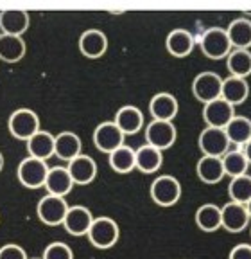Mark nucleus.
<instances>
[{
	"label": "nucleus",
	"instance_id": "29",
	"mask_svg": "<svg viewBox=\"0 0 251 259\" xmlns=\"http://www.w3.org/2000/svg\"><path fill=\"white\" fill-rule=\"evenodd\" d=\"M226 67L230 76L244 77L251 74V51L249 49H233L226 58Z\"/></svg>",
	"mask_w": 251,
	"mask_h": 259
},
{
	"label": "nucleus",
	"instance_id": "16",
	"mask_svg": "<svg viewBox=\"0 0 251 259\" xmlns=\"http://www.w3.org/2000/svg\"><path fill=\"white\" fill-rule=\"evenodd\" d=\"M67 167H69L74 184H77V186H88V184L93 182L95 177H97V164H95L93 158L88 157V155L81 153L79 157L70 160Z\"/></svg>",
	"mask_w": 251,
	"mask_h": 259
},
{
	"label": "nucleus",
	"instance_id": "8",
	"mask_svg": "<svg viewBox=\"0 0 251 259\" xmlns=\"http://www.w3.org/2000/svg\"><path fill=\"white\" fill-rule=\"evenodd\" d=\"M199 150L207 157L223 158L231 150V142L226 135V130L207 126L199 135Z\"/></svg>",
	"mask_w": 251,
	"mask_h": 259
},
{
	"label": "nucleus",
	"instance_id": "27",
	"mask_svg": "<svg viewBox=\"0 0 251 259\" xmlns=\"http://www.w3.org/2000/svg\"><path fill=\"white\" fill-rule=\"evenodd\" d=\"M228 38L233 49H251V20L237 18L226 27Z\"/></svg>",
	"mask_w": 251,
	"mask_h": 259
},
{
	"label": "nucleus",
	"instance_id": "12",
	"mask_svg": "<svg viewBox=\"0 0 251 259\" xmlns=\"http://www.w3.org/2000/svg\"><path fill=\"white\" fill-rule=\"evenodd\" d=\"M223 210V229L231 234H237V232H242L244 229L251 225V218L247 214L246 205L237 202H228L221 207Z\"/></svg>",
	"mask_w": 251,
	"mask_h": 259
},
{
	"label": "nucleus",
	"instance_id": "6",
	"mask_svg": "<svg viewBox=\"0 0 251 259\" xmlns=\"http://www.w3.org/2000/svg\"><path fill=\"white\" fill-rule=\"evenodd\" d=\"M221 92H223V77L217 72H212V70L199 72L192 81V94L203 105L219 99Z\"/></svg>",
	"mask_w": 251,
	"mask_h": 259
},
{
	"label": "nucleus",
	"instance_id": "7",
	"mask_svg": "<svg viewBox=\"0 0 251 259\" xmlns=\"http://www.w3.org/2000/svg\"><path fill=\"white\" fill-rule=\"evenodd\" d=\"M8 128L13 137L20 139V141H29V139L40 132V119L38 113L29 108H20L11 113L8 121Z\"/></svg>",
	"mask_w": 251,
	"mask_h": 259
},
{
	"label": "nucleus",
	"instance_id": "4",
	"mask_svg": "<svg viewBox=\"0 0 251 259\" xmlns=\"http://www.w3.org/2000/svg\"><path fill=\"white\" fill-rule=\"evenodd\" d=\"M50 167L47 166V162L40 160V158L27 157L20 162L18 166V180L22 186H25L27 189H38V187H45L47 182V175H49Z\"/></svg>",
	"mask_w": 251,
	"mask_h": 259
},
{
	"label": "nucleus",
	"instance_id": "40",
	"mask_svg": "<svg viewBox=\"0 0 251 259\" xmlns=\"http://www.w3.org/2000/svg\"><path fill=\"white\" fill-rule=\"evenodd\" d=\"M249 234H251V227H249Z\"/></svg>",
	"mask_w": 251,
	"mask_h": 259
},
{
	"label": "nucleus",
	"instance_id": "2",
	"mask_svg": "<svg viewBox=\"0 0 251 259\" xmlns=\"http://www.w3.org/2000/svg\"><path fill=\"white\" fill-rule=\"evenodd\" d=\"M149 194L160 207H172L181 198V184L172 175H160L151 184Z\"/></svg>",
	"mask_w": 251,
	"mask_h": 259
},
{
	"label": "nucleus",
	"instance_id": "10",
	"mask_svg": "<svg viewBox=\"0 0 251 259\" xmlns=\"http://www.w3.org/2000/svg\"><path fill=\"white\" fill-rule=\"evenodd\" d=\"M146 141L149 146L160 151H165L172 148L176 142V126L170 121H153L146 126Z\"/></svg>",
	"mask_w": 251,
	"mask_h": 259
},
{
	"label": "nucleus",
	"instance_id": "26",
	"mask_svg": "<svg viewBox=\"0 0 251 259\" xmlns=\"http://www.w3.org/2000/svg\"><path fill=\"white\" fill-rule=\"evenodd\" d=\"M25 56V41L22 36L0 32V60L6 63H17Z\"/></svg>",
	"mask_w": 251,
	"mask_h": 259
},
{
	"label": "nucleus",
	"instance_id": "36",
	"mask_svg": "<svg viewBox=\"0 0 251 259\" xmlns=\"http://www.w3.org/2000/svg\"><path fill=\"white\" fill-rule=\"evenodd\" d=\"M228 259H251V245L249 243H239L228 254Z\"/></svg>",
	"mask_w": 251,
	"mask_h": 259
},
{
	"label": "nucleus",
	"instance_id": "19",
	"mask_svg": "<svg viewBox=\"0 0 251 259\" xmlns=\"http://www.w3.org/2000/svg\"><path fill=\"white\" fill-rule=\"evenodd\" d=\"M196 173H198L199 180H201L203 184H208V186L219 184L226 177V175H224V167H223V158L207 157V155H203L198 160Z\"/></svg>",
	"mask_w": 251,
	"mask_h": 259
},
{
	"label": "nucleus",
	"instance_id": "35",
	"mask_svg": "<svg viewBox=\"0 0 251 259\" xmlns=\"http://www.w3.org/2000/svg\"><path fill=\"white\" fill-rule=\"evenodd\" d=\"M0 259H29L25 250L20 245H15V243H8L0 248Z\"/></svg>",
	"mask_w": 251,
	"mask_h": 259
},
{
	"label": "nucleus",
	"instance_id": "25",
	"mask_svg": "<svg viewBox=\"0 0 251 259\" xmlns=\"http://www.w3.org/2000/svg\"><path fill=\"white\" fill-rule=\"evenodd\" d=\"M83 142L79 139V135H76L74 132H61L56 135V157L61 160H74L76 157L81 155Z\"/></svg>",
	"mask_w": 251,
	"mask_h": 259
},
{
	"label": "nucleus",
	"instance_id": "34",
	"mask_svg": "<svg viewBox=\"0 0 251 259\" xmlns=\"http://www.w3.org/2000/svg\"><path fill=\"white\" fill-rule=\"evenodd\" d=\"M41 259H74V252L67 243L54 241V243H50V245H47Z\"/></svg>",
	"mask_w": 251,
	"mask_h": 259
},
{
	"label": "nucleus",
	"instance_id": "38",
	"mask_svg": "<svg viewBox=\"0 0 251 259\" xmlns=\"http://www.w3.org/2000/svg\"><path fill=\"white\" fill-rule=\"evenodd\" d=\"M246 209H247V214H249V218H251V200L246 203Z\"/></svg>",
	"mask_w": 251,
	"mask_h": 259
},
{
	"label": "nucleus",
	"instance_id": "11",
	"mask_svg": "<svg viewBox=\"0 0 251 259\" xmlns=\"http://www.w3.org/2000/svg\"><path fill=\"white\" fill-rule=\"evenodd\" d=\"M235 117V106H231L223 97L203 105V121L210 128H226Z\"/></svg>",
	"mask_w": 251,
	"mask_h": 259
},
{
	"label": "nucleus",
	"instance_id": "33",
	"mask_svg": "<svg viewBox=\"0 0 251 259\" xmlns=\"http://www.w3.org/2000/svg\"><path fill=\"white\" fill-rule=\"evenodd\" d=\"M228 194H230V202H237V203L246 205L251 200V175H242V177L230 178Z\"/></svg>",
	"mask_w": 251,
	"mask_h": 259
},
{
	"label": "nucleus",
	"instance_id": "22",
	"mask_svg": "<svg viewBox=\"0 0 251 259\" xmlns=\"http://www.w3.org/2000/svg\"><path fill=\"white\" fill-rule=\"evenodd\" d=\"M29 27V13L20 9H8L0 13V31L4 34L22 36Z\"/></svg>",
	"mask_w": 251,
	"mask_h": 259
},
{
	"label": "nucleus",
	"instance_id": "1",
	"mask_svg": "<svg viewBox=\"0 0 251 259\" xmlns=\"http://www.w3.org/2000/svg\"><path fill=\"white\" fill-rule=\"evenodd\" d=\"M199 47L203 54L210 60H224L233 51L224 27H208L203 31L199 38Z\"/></svg>",
	"mask_w": 251,
	"mask_h": 259
},
{
	"label": "nucleus",
	"instance_id": "31",
	"mask_svg": "<svg viewBox=\"0 0 251 259\" xmlns=\"http://www.w3.org/2000/svg\"><path fill=\"white\" fill-rule=\"evenodd\" d=\"M109 166L117 173H131L137 169V151L130 146H120L113 153H109Z\"/></svg>",
	"mask_w": 251,
	"mask_h": 259
},
{
	"label": "nucleus",
	"instance_id": "20",
	"mask_svg": "<svg viewBox=\"0 0 251 259\" xmlns=\"http://www.w3.org/2000/svg\"><path fill=\"white\" fill-rule=\"evenodd\" d=\"M115 124L122 130L124 135H135L144 126V113L133 105L122 106L115 113Z\"/></svg>",
	"mask_w": 251,
	"mask_h": 259
},
{
	"label": "nucleus",
	"instance_id": "30",
	"mask_svg": "<svg viewBox=\"0 0 251 259\" xmlns=\"http://www.w3.org/2000/svg\"><path fill=\"white\" fill-rule=\"evenodd\" d=\"M224 130H226L230 142L235 146L244 148L251 141V119L246 115H235Z\"/></svg>",
	"mask_w": 251,
	"mask_h": 259
},
{
	"label": "nucleus",
	"instance_id": "32",
	"mask_svg": "<svg viewBox=\"0 0 251 259\" xmlns=\"http://www.w3.org/2000/svg\"><path fill=\"white\" fill-rule=\"evenodd\" d=\"M223 167L226 177L237 178V177H242V175H247L249 162H247L242 150H230L223 157Z\"/></svg>",
	"mask_w": 251,
	"mask_h": 259
},
{
	"label": "nucleus",
	"instance_id": "41",
	"mask_svg": "<svg viewBox=\"0 0 251 259\" xmlns=\"http://www.w3.org/2000/svg\"><path fill=\"white\" fill-rule=\"evenodd\" d=\"M34 259H41V257H34Z\"/></svg>",
	"mask_w": 251,
	"mask_h": 259
},
{
	"label": "nucleus",
	"instance_id": "39",
	"mask_svg": "<svg viewBox=\"0 0 251 259\" xmlns=\"http://www.w3.org/2000/svg\"><path fill=\"white\" fill-rule=\"evenodd\" d=\"M2 167H4V155L0 153V171H2Z\"/></svg>",
	"mask_w": 251,
	"mask_h": 259
},
{
	"label": "nucleus",
	"instance_id": "15",
	"mask_svg": "<svg viewBox=\"0 0 251 259\" xmlns=\"http://www.w3.org/2000/svg\"><path fill=\"white\" fill-rule=\"evenodd\" d=\"M79 51L86 58H101L108 51V36L99 29H88L79 36Z\"/></svg>",
	"mask_w": 251,
	"mask_h": 259
},
{
	"label": "nucleus",
	"instance_id": "5",
	"mask_svg": "<svg viewBox=\"0 0 251 259\" xmlns=\"http://www.w3.org/2000/svg\"><path fill=\"white\" fill-rule=\"evenodd\" d=\"M69 209L70 205L67 203V200L63 196H54V194H45L36 205L38 218L45 225H50V227L63 225Z\"/></svg>",
	"mask_w": 251,
	"mask_h": 259
},
{
	"label": "nucleus",
	"instance_id": "13",
	"mask_svg": "<svg viewBox=\"0 0 251 259\" xmlns=\"http://www.w3.org/2000/svg\"><path fill=\"white\" fill-rule=\"evenodd\" d=\"M93 214L85 205H72L65 216L63 227L70 236H88L90 227L93 223Z\"/></svg>",
	"mask_w": 251,
	"mask_h": 259
},
{
	"label": "nucleus",
	"instance_id": "18",
	"mask_svg": "<svg viewBox=\"0 0 251 259\" xmlns=\"http://www.w3.org/2000/svg\"><path fill=\"white\" fill-rule=\"evenodd\" d=\"M196 38L191 31L186 29H172V31L167 34L165 47L169 51V54L176 58H185L194 51Z\"/></svg>",
	"mask_w": 251,
	"mask_h": 259
},
{
	"label": "nucleus",
	"instance_id": "3",
	"mask_svg": "<svg viewBox=\"0 0 251 259\" xmlns=\"http://www.w3.org/2000/svg\"><path fill=\"white\" fill-rule=\"evenodd\" d=\"M88 239L95 248L101 250H108V248L115 247V243L118 241V225L113 218L108 216H99L93 220L92 227H90Z\"/></svg>",
	"mask_w": 251,
	"mask_h": 259
},
{
	"label": "nucleus",
	"instance_id": "24",
	"mask_svg": "<svg viewBox=\"0 0 251 259\" xmlns=\"http://www.w3.org/2000/svg\"><path fill=\"white\" fill-rule=\"evenodd\" d=\"M249 96V85H247V79L244 77H235L228 76L223 79V92L221 97L224 101H228L231 106H239Z\"/></svg>",
	"mask_w": 251,
	"mask_h": 259
},
{
	"label": "nucleus",
	"instance_id": "14",
	"mask_svg": "<svg viewBox=\"0 0 251 259\" xmlns=\"http://www.w3.org/2000/svg\"><path fill=\"white\" fill-rule=\"evenodd\" d=\"M149 112H151V115H153V119H156V121L172 122L179 112V103H178V99L169 92L154 94V96L151 97Z\"/></svg>",
	"mask_w": 251,
	"mask_h": 259
},
{
	"label": "nucleus",
	"instance_id": "9",
	"mask_svg": "<svg viewBox=\"0 0 251 259\" xmlns=\"http://www.w3.org/2000/svg\"><path fill=\"white\" fill-rule=\"evenodd\" d=\"M126 135L122 134V130L115 124V121H106L95 128L93 132V144L99 151L102 153H113L120 146H124Z\"/></svg>",
	"mask_w": 251,
	"mask_h": 259
},
{
	"label": "nucleus",
	"instance_id": "17",
	"mask_svg": "<svg viewBox=\"0 0 251 259\" xmlns=\"http://www.w3.org/2000/svg\"><path fill=\"white\" fill-rule=\"evenodd\" d=\"M74 186H76V184H74L72 177H70L69 167L56 166L49 169L47 182H45L47 194H54V196H63V198H65L67 194L72 191Z\"/></svg>",
	"mask_w": 251,
	"mask_h": 259
},
{
	"label": "nucleus",
	"instance_id": "21",
	"mask_svg": "<svg viewBox=\"0 0 251 259\" xmlns=\"http://www.w3.org/2000/svg\"><path fill=\"white\" fill-rule=\"evenodd\" d=\"M27 150H29V157L47 160L52 155H56V135L40 130L36 135H33L27 141Z\"/></svg>",
	"mask_w": 251,
	"mask_h": 259
},
{
	"label": "nucleus",
	"instance_id": "28",
	"mask_svg": "<svg viewBox=\"0 0 251 259\" xmlns=\"http://www.w3.org/2000/svg\"><path fill=\"white\" fill-rule=\"evenodd\" d=\"M163 162V151L156 150L153 146L146 144L140 146L137 150V169L142 173L153 175L162 167Z\"/></svg>",
	"mask_w": 251,
	"mask_h": 259
},
{
	"label": "nucleus",
	"instance_id": "23",
	"mask_svg": "<svg viewBox=\"0 0 251 259\" xmlns=\"http://www.w3.org/2000/svg\"><path fill=\"white\" fill-rule=\"evenodd\" d=\"M196 225L203 232H215L223 229V210L215 203H203L196 210Z\"/></svg>",
	"mask_w": 251,
	"mask_h": 259
},
{
	"label": "nucleus",
	"instance_id": "37",
	"mask_svg": "<svg viewBox=\"0 0 251 259\" xmlns=\"http://www.w3.org/2000/svg\"><path fill=\"white\" fill-rule=\"evenodd\" d=\"M242 151H244V155H246L247 162H249V166H251V141L247 142L246 146H244V148H242Z\"/></svg>",
	"mask_w": 251,
	"mask_h": 259
}]
</instances>
